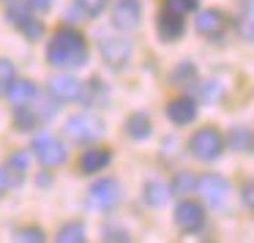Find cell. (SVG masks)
I'll return each mask as SVG.
<instances>
[{
    "label": "cell",
    "mask_w": 254,
    "mask_h": 243,
    "mask_svg": "<svg viewBox=\"0 0 254 243\" xmlns=\"http://www.w3.org/2000/svg\"><path fill=\"white\" fill-rule=\"evenodd\" d=\"M88 55H90L88 41L74 28L55 30V36L47 44V61L55 68H79L88 63Z\"/></svg>",
    "instance_id": "cell-1"
},
{
    "label": "cell",
    "mask_w": 254,
    "mask_h": 243,
    "mask_svg": "<svg viewBox=\"0 0 254 243\" xmlns=\"http://www.w3.org/2000/svg\"><path fill=\"white\" fill-rule=\"evenodd\" d=\"M36 8L30 6L28 0H6V17L8 22L17 30H22L25 39L36 41L41 33H44V25L39 22V17H33Z\"/></svg>",
    "instance_id": "cell-2"
},
{
    "label": "cell",
    "mask_w": 254,
    "mask_h": 243,
    "mask_svg": "<svg viewBox=\"0 0 254 243\" xmlns=\"http://www.w3.org/2000/svg\"><path fill=\"white\" fill-rule=\"evenodd\" d=\"M189 150H191V156L199 159V161H216L221 153H224V137H221L216 128L205 126V128H199V131L191 137Z\"/></svg>",
    "instance_id": "cell-3"
},
{
    "label": "cell",
    "mask_w": 254,
    "mask_h": 243,
    "mask_svg": "<svg viewBox=\"0 0 254 243\" xmlns=\"http://www.w3.org/2000/svg\"><path fill=\"white\" fill-rule=\"evenodd\" d=\"M66 134L74 142H96L104 134V121L96 118L93 112H79L66 121Z\"/></svg>",
    "instance_id": "cell-4"
},
{
    "label": "cell",
    "mask_w": 254,
    "mask_h": 243,
    "mask_svg": "<svg viewBox=\"0 0 254 243\" xmlns=\"http://www.w3.org/2000/svg\"><path fill=\"white\" fill-rule=\"evenodd\" d=\"M121 197H123V191H121V183H118L115 178H101V181H96L88 191L90 205L99 208V210H112L121 202Z\"/></svg>",
    "instance_id": "cell-5"
},
{
    "label": "cell",
    "mask_w": 254,
    "mask_h": 243,
    "mask_svg": "<svg viewBox=\"0 0 254 243\" xmlns=\"http://www.w3.org/2000/svg\"><path fill=\"white\" fill-rule=\"evenodd\" d=\"M33 153L44 167H61L63 161H66V148H63V142L58 137H52V134H39V137L33 139Z\"/></svg>",
    "instance_id": "cell-6"
},
{
    "label": "cell",
    "mask_w": 254,
    "mask_h": 243,
    "mask_svg": "<svg viewBox=\"0 0 254 243\" xmlns=\"http://www.w3.org/2000/svg\"><path fill=\"white\" fill-rule=\"evenodd\" d=\"M175 224L181 232H199L205 227V208L194 199H183L175 208Z\"/></svg>",
    "instance_id": "cell-7"
},
{
    "label": "cell",
    "mask_w": 254,
    "mask_h": 243,
    "mask_svg": "<svg viewBox=\"0 0 254 243\" xmlns=\"http://www.w3.org/2000/svg\"><path fill=\"white\" fill-rule=\"evenodd\" d=\"M197 191L202 194L205 199H208L213 208H219V205L227 202V197H230V183H227V178L221 175H213V172H208V175H202L197 181Z\"/></svg>",
    "instance_id": "cell-8"
},
{
    "label": "cell",
    "mask_w": 254,
    "mask_h": 243,
    "mask_svg": "<svg viewBox=\"0 0 254 243\" xmlns=\"http://www.w3.org/2000/svg\"><path fill=\"white\" fill-rule=\"evenodd\" d=\"M142 22V3L139 0H118L112 8V25L118 30H134Z\"/></svg>",
    "instance_id": "cell-9"
},
{
    "label": "cell",
    "mask_w": 254,
    "mask_h": 243,
    "mask_svg": "<svg viewBox=\"0 0 254 243\" xmlns=\"http://www.w3.org/2000/svg\"><path fill=\"white\" fill-rule=\"evenodd\" d=\"M101 55L112 68L126 66L128 58H131V41L123 39V36H107V39H101Z\"/></svg>",
    "instance_id": "cell-10"
},
{
    "label": "cell",
    "mask_w": 254,
    "mask_h": 243,
    "mask_svg": "<svg viewBox=\"0 0 254 243\" xmlns=\"http://www.w3.org/2000/svg\"><path fill=\"white\" fill-rule=\"evenodd\" d=\"M227 14L219 11V8H208V11H199V17L194 19V28H197V33L208 36V39H221L227 30Z\"/></svg>",
    "instance_id": "cell-11"
},
{
    "label": "cell",
    "mask_w": 254,
    "mask_h": 243,
    "mask_svg": "<svg viewBox=\"0 0 254 243\" xmlns=\"http://www.w3.org/2000/svg\"><path fill=\"white\" fill-rule=\"evenodd\" d=\"M50 93L55 101H79L85 93V82H79L77 77H68V74H61V77L50 79Z\"/></svg>",
    "instance_id": "cell-12"
},
{
    "label": "cell",
    "mask_w": 254,
    "mask_h": 243,
    "mask_svg": "<svg viewBox=\"0 0 254 243\" xmlns=\"http://www.w3.org/2000/svg\"><path fill=\"white\" fill-rule=\"evenodd\" d=\"M167 118H170L175 126H186L197 118V101L189 99V96H181V99H172L167 104Z\"/></svg>",
    "instance_id": "cell-13"
},
{
    "label": "cell",
    "mask_w": 254,
    "mask_h": 243,
    "mask_svg": "<svg viewBox=\"0 0 254 243\" xmlns=\"http://www.w3.org/2000/svg\"><path fill=\"white\" fill-rule=\"evenodd\" d=\"M110 161H112L110 148H88L79 156V172H82V175H96V172H101Z\"/></svg>",
    "instance_id": "cell-14"
},
{
    "label": "cell",
    "mask_w": 254,
    "mask_h": 243,
    "mask_svg": "<svg viewBox=\"0 0 254 243\" xmlns=\"http://www.w3.org/2000/svg\"><path fill=\"white\" fill-rule=\"evenodd\" d=\"M156 30H159V36H161L164 41H178V39L183 36V30H186V22H183L181 14L161 8L159 22H156Z\"/></svg>",
    "instance_id": "cell-15"
},
{
    "label": "cell",
    "mask_w": 254,
    "mask_h": 243,
    "mask_svg": "<svg viewBox=\"0 0 254 243\" xmlns=\"http://www.w3.org/2000/svg\"><path fill=\"white\" fill-rule=\"evenodd\" d=\"M6 96L14 107H25V104H33V101L39 99V88H36L30 79H14L11 88L6 90Z\"/></svg>",
    "instance_id": "cell-16"
},
{
    "label": "cell",
    "mask_w": 254,
    "mask_h": 243,
    "mask_svg": "<svg viewBox=\"0 0 254 243\" xmlns=\"http://www.w3.org/2000/svg\"><path fill=\"white\" fill-rule=\"evenodd\" d=\"M227 142L238 153H254V131L249 126H232Z\"/></svg>",
    "instance_id": "cell-17"
},
{
    "label": "cell",
    "mask_w": 254,
    "mask_h": 243,
    "mask_svg": "<svg viewBox=\"0 0 254 243\" xmlns=\"http://www.w3.org/2000/svg\"><path fill=\"white\" fill-rule=\"evenodd\" d=\"M150 131H153V123H150V118L145 115V112H134V115H128L126 134L131 139H148Z\"/></svg>",
    "instance_id": "cell-18"
},
{
    "label": "cell",
    "mask_w": 254,
    "mask_h": 243,
    "mask_svg": "<svg viewBox=\"0 0 254 243\" xmlns=\"http://www.w3.org/2000/svg\"><path fill=\"white\" fill-rule=\"evenodd\" d=\"M170 194H172V191H170V186H164L161 181H148V183H145V202L153 205V208L164 205Z\"/></svg>",
    "instance_id": "cell-19"
},
{
    "label": "cell",
    "mask_w": 254,
    "mask_h": 243,
    "mask_svg": "<svg viewBox=\"0 0 254 243\" xmlns=\"http://www.w3.org/2000/svg\"><path fill=\"white\" fill-rule=\"evenodd\" d=\"M55 241L58 243H82L85 241V224L82 221H68V224H63L58 230Z\"/></svg>",
    "instance_id": "cell-20"
},
{
    "label": "cell",
    "mask_w": 254,
    "mask_h": 243,
    "mask_svg": "<svg viewBox=\"0 0 254 243\" xmlns=\"http://www.w3.org/2000/svg\"><path fill=\"white\" fill-rule=\"evenodd\" d=\"M28 161H30L28 150H17V153H11V156H8V161H6V170L11 172L14 183H19V181L25 178V172H28Z\"/></svg>",
    "instance_id": "cell-21"
},
{
    "label": "cell",
    "mask_w": 254,
    "mask_h": 243,
    "mask_svg": "<svg viewBox=\"0 0 254 243\" xmlns=\"http://www.w3.org/2000/svg\"><path fill=\"white\" fill-rule=\"evenodd\" d=\"M238 33H241V39L254 41V0H249L238 17Z\"/></svg>",
    "instance_id": "cell-22"
},
{
    "label": "cell",
    "mask_w": 254,
    "mask_h": 243,
    "mask_svg": "<svg viewBox=\"0 0 254 243\" xmlns=\"http://www.w3.org/2000/svg\"><path fill=\"white\" fill-rule=\"evenodd\" d=\"M194 188H197V178H194L191 172H178L172 186H170V191L172 194H189V191H194Z\"/></svg>",
    "instance_id": "cell-23"
},
{
    "label": "cell",
    "mask_w": 254,
    "mask_h": 243,
    "mask_svg": "<svg viewBox=\"0 0 254 243\" xmlns=\"http://www.w3.org/2000/svg\"><path fill=\"white\" fill-rule=\"evenodd\" d=\"M161 8H167V11H175V14H181V17H186V14L197 11V0H164V3H161Z\"/></svg>",
    "instance_id": "cell-24"
},
{
    "label": "cell",
    "mask_w": 254,
    "mask_h": 243,
    "mask_svg": "<svg viewBox=\"0 0 254 243\" xmlns=\"http://www.w3.org/2000/svg\"><path fill=\"white\" fill-rule=\"evenodd\" d=\"M77 6H79V11H82L88 19H93L110 6V0H77Z\"/></svg>",
    "instance_id": "cell-25"
},
{
    "label": "cell",
    "mask_w": 254,
    "mask_h": 243,
    "mask_svg": "<svg viewBox=\"0 0 254 243\" xmlns=\"http://www.w3.org/2000/svg\"><path fill=\"white\" fill-rule=\"evenodd\" d=\"M17 79V68L11 61H0V93H6L11 88V82Z\"/></svg>",
    "instance_id": "cell-26"
},
{
    "label": "cell",
    "mask_w": 254,
    "mask_h": 243,
    "mask_svg": "<svg viewBox=\"0 0 254 243\" xmlns=\"http://www.w3.org/2000/svg\"><path fill=\"white\" fill-rule=\"evenodd\" d=\"M14 241H22V243H41V241H44V230H41V227H22V230H17Z\"/></svg>",
    "instance_id": "cell-27"
},
{
    "label": "cell",
    "mask_w": 254,
    "mask_h": 243,
    "mask_svg": "<svg viewBox=\"0 0 254 243\" xmlns=\"http://www.w3.org/2000/svg\"><path fill=\"white\" fill-rule=\"evenodd\" d=\"M241 199H243V205H246L249 210H254V181L243 183V188H241Z\"/></svg>",
    "instance_id": "cell-28"
},
{
    "label": "cell",
    "mask_w": 254,
    "mask_h": 243,
    "mask_svg": "<svg viewBox=\"0 0 254 243\" xmlns=\"http://www.w3.org/2000/svg\"><path fill=\"white\" fill-rule=\"evenodd\" d=\"M11 186H17V183H14V178H11V172L6 170V167H3V170H0V197H3V194L8 191V188Z\"/></svg>",
    "instance_id": "cell-29"
},
{
    "label": "cell",
    "mask_w": 254,
    "mask_h": 243,
    "mask_svg": "<svg viewBox=\"0 0 254 243\" xmlns=\"http://www.w3.org/2000/svg\"><path fill=\"white\" fill-rule=\"evenodd\" d=\"M28 3L36 8V11H47V8H52V3H55V0H28Z\"/></svg>",
    "instance_id": "cell-30"
},
{
    "label": "cell",
    "mask_w": 254,
    "mask_h": 243,
    "mask_svg": "<svg viewBox=\"0 0 254 243\" xmlns=\"http://www.w3.org/2000/svg\"><path fill=\"white\" fill-rule=\"evenodd\" d=\"M104 241H128V235L126 232H118V230H107V235H104Z\"/></svg>",
    "instance_id": "cell-31"
}]
</instances>
